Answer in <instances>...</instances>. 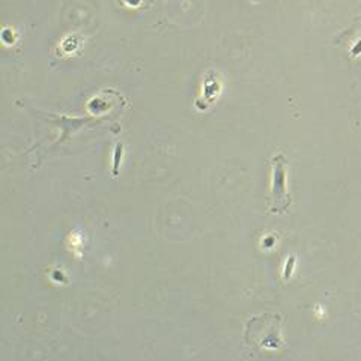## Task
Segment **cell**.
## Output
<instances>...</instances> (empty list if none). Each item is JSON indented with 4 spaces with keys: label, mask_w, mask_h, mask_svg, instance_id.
<instances>
[{
    "label": "cell",
    "mask_w": 361,
    "mask_h": 361,
    "mask_svg": "<svg viewBox=\"0 0 361 361\" xmlns=\"http://www.w3.org/2000/svg\"><path fill=\"white\" fill-rule=\"evenodd\" d=\"M274 187H273V212L281 214L289 207V196L286 193V160L283 155L276 157L274 160Z\"/></svg>",
    "instance_id": "obj_1"
}]
</instances>
